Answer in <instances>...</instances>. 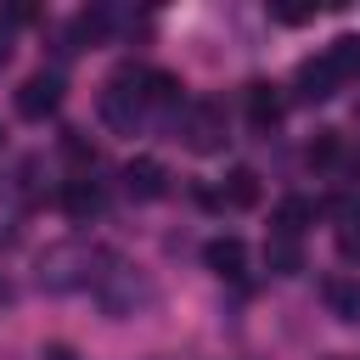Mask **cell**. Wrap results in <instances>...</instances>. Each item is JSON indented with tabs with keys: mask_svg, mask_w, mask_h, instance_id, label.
Returning a JSON list of instances; mask_svg holds the SVG:
<instances>
[{
	"mask_svg": "<svg viewBox=\"0 0 360 360\" xmlns=\"http://www.w3.org/2000/svg\"><path fill=\"white\" fill-rule=\"evenodd\" d=\"M141 112H146V101H141V68H118V73L107 79V90H101V118H107L112 129L135 135Z\"/></svg>",
	"mask_w": 360,
	"mask_h": 360,
	"instance_id": "6da1fadb",
	"label": "cell"
},
{
	"mask_svg": "<svg viewBox=\"0 0 360 360\" xmlns=\"http://www.w3.org/2000/svg\"><path fill=\"white\" fill-rule=\"evenodd\" d=\"M174 141H186L191 152H219L225 146V107L219 101H191L180 118H174Z\"/></svg>",
	"mask_w": 360,
	"mask_h": 360,
	"instance_id": "7a4b0ae2",
	"label": "cell"
},
{
	"mask_svg": "<svg viewBox=\"0 0 360 360\" xmlns=\"http://www.w3.org/2000/svg\"><path fill=\"white\" fill-rule=\"evenodd\" d=\"M62 107V73H51V68H39V73H28L22 84H17V112L22 118H51Z\"/></svg>",
	"mask_w": 360,
	"mask_h": 360,
	"instance_id": "3957f363",
	"label": "cell"
},
{
	"mask_svg": "<svg viewBox=\"0 0 360 360\" xmlns=\"http://www.w3.org/2000/svg\"><path fill=\"white\" fill-rule=\"evenodd\" d=\"M84 270H90V253H84L79 242H68V248H51V253H45V270H39V276H45V287H56V292H68V287H79V281H90Z\"/></svg>",
	"mask_w": 360,
	"mask_h": 360,
	"instance_id": "277c9868",
	"label": "cell"
},
{
	"mask_svg": "<svg viewBox=\"0 0 360 360\" xmlns=\"http://www.w3.org/2000/svg\"><path fill=\"white\" fill-rule=\"evenodd\" d=\"M124 191H129L135 202H158V197L169 191V169H163L158 158H129V163H124Z\"/></svg>",
	"mask_w": 360,
	"mask_h": 360,
	"instance_id": "5b68a950",
	"label": "cell"
},
{
	"mask_svg": "<svg viewBox=\"0 0 360 360\" xmlns=\"http://www.w3.org/2000/svg\"><path fill=\"white\" fill-rule=\"evenodd\" d=\"M281 112H287L281 84L253 79V84H248V124H253V129H276V124H281Z\"/></svg>",
	"mask_w": 360,
	"mask_h": 360,
	"instance_id": "8992f818",
	"label": "cell"
},
{
	"mask_svg": "<svg viewBox=\"0 0 360 360\" xmlns=\"http://www.w3.org/2000/svg\"><path fill=\"white\" fill-rule=\"evenodd\" d=\"M343 79L326 68V56H309V62H298V79H292V96L298 101H326L332 90H338Z\"/></svg>",
	"mask_w": 360,
	"mask_h": 360,
	"instance_id": "52a82bcc",
	"label": "cell"
},
{
	"mask_svg": "<svg viewBox=\"0 0 360 360\" xmlns=\"http://www.w3.org/2000/svg\"><path fill=\"white\" fill-rule=\"evenodd\" d=\"M202 259H208L214 276H231V281L248 270V248H242V236H214V242L202 248Z\"/></svg>",
	"mask_w": 360,
	"mask_h": 360,
	"instance_id": "ba28073f",
	"label": "cell"
},
{
	"mask_svg": "<svg viewBox=\"0 0 360 360\" xmlns=\"http://www.w3.org/2000/svg\"><path fill=\"white\" fill-rule=\"evenodd\" d=\"M141 101L146 107H180V79L163 68H141Z\"/></svg>",
	"mask_w": 360,
	"mask_h": 360,
	"instance_id": "9c48e42d",
	"label": "cell"
},
{
	"mask_svg": "<svg viewBox=\"0 0 360 360\" xmlns=\"http://www.w3.org/2000/svg\"><path fill=\"white\" fill-rule=\"evenodd\" d=\"M264 264H270L276 276H298V270H304V248H298V236H270V242H264Z\"/></svg>",
	"mask_w": 360,
	"mask_h": 360,
	"instance_id": "30bf717a",
	"label": "cell"
},
{
	"mask_svg": "<svg viewBox=\"0 0 360 360\" xmlns=\"http://www.w3.org/2000/svg\"><path fill=\"white\" fill-rule=\"evenodd\" d=\"M219 202H231V208H253V202H259V174H253V169H231L225 186H219Z\"/></svg>",
	"mask_w": 360,
	"mask_h": 360,
	"instance_id": "8fae6325",
	"label": "cell"
},
{
	"mask_svg": "<svg viewBox=\"0 0 360 360\" xmlns=\"http://www.w3.org/2000/svg\"><path fill=\"white\" fill-rule=\"evenodd\" d=\"M62 208H68L73 219H90V214L101 208V186H96V180H68V186H62Z\"/></svg>",
	"mask_w": 360,
	"mask_h": 360,
	"instance_id": "7c38bea8",
	"label": "cell"
},
{
	"mask_svg": "<svg viewBox=\"0 0 360 360\" xmlns=\"http://www.w3.org/2000/svg\"><path fill=\"white\" fill-rule=\"evenodd\" d=\"M321 56H326V68H332L338 79H354V73H360V39H354V34H338Z\"/></svg>",
	"mask_w": 360,
	"mask_h": 360,
	"instance_id": "4fadbf2b",
	"label": "cell"
},
{
	"mask_svg": "<svg viewBox=\"0 0 360 360\" xmlns=\"http://www.w3.org/2000/svg\"><path fill=\"white\" fill-rule=\"evenodd\" d=\"M309 219H315V202H304V197H281L276 202V236H298Z\"/></svg>",
	"mask_w": 360,
	"mask_h": 360,
	"instance_id": "5bb4252c",
	"label": "cell"
},
{
	"mask_svg": "<svg viewBox=\"0 0 360 360\" xmlns=\"http://www.w3.org/2000/svg\"><path fill=\"white\" fill-rule=\"evenodd\" d=\"M326 304L338 309V321H360V281H326Z\"/></svg>",
	"mask_w": 360,
	"mask_h": 360,
	"instance_id": "9a60e30c",
	"label": "cell"
},
{
	"mask_svg": "<svg viewBox=\"0 0 360 360\" xmlns=\"http://www.w3.org/2000/svg\"><path fill=\"white\" fill-rule=\"evenodd\" d=\"M304 158H309V163H321V169H326V163H338V158H343V141H338V129H321V135L309 141V152H304Z\"/></svg>",
	"mask_w": 360,
	"mask_h": 360,
	"instance_id": "2e32d148",
	"label": "cell"
},
{
	"mask_svg": "<svg viewBox=\"0 0 360 360\" xmlns=\"http://www.w3.org/2000/svg\"><path fill=\"white\" fill-rule=\"evenodd\" d=\"M270 17L287 22V28H298V22H315V6H270Z\"/></svg>",
	"mask_w": 360,
	"mask_h": 360,
	"instance_id": "e0dca14e",
	"label": "cell"
},
{
	"mask_svg": "<svg viewBox=\"0 0 360 360\" xmlns=\"http://www.w3.org/2000/svg\"><path fill=\"white\" fill-rule=\"evenodd\" d=\"M338 253H343V259H360V219H349V225L338 231Z\"/></svg>",
	"mask_w": 360,
	"mask_h": 360,
	"instance_id": "ac0fdd59",
	"label": "cell"
},
{
	"mask_svg": "<svg viewBox=\"0 0 360 360\" xmlns=\"http://www.w3.org/2000/svg\"><path fill=\"white\" fill-rule=\"evenodd\" d=\"M6 62H11V28L0 22V68H6Z\"/></svg>",
	"mask_w": 360,
	"mask_h": 360,
	"instance_id": "d6986e66",
	"label": "cell"
},
{
	"mask_svg": "<svg viewBox=\"0 0 360 360\" xmlns=\"http://www.w3.org/2000/svg\"><path fill=\"white\" fill-rule=\"evenodd\" d=\"M45 360H73V349H62V343H56V349H45Z\"/></svg>",
	"mask_w": 360,
	"mask_h": 360,
	"instance_id": "ffe728a7",
	"label": "cell"
}]
</instances>
